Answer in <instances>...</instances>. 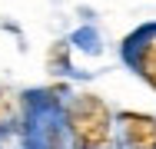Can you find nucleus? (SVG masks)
I'll use <instances>...</instances> for the list:
<instances>
[{
  "label": "nucleus",
  "mask_w": 156,
  "mask_h": 149,
  "mask_svg": "<svg viewBox=\"0 0 156 149\" xmlns=\"http://www.w3.org/2000/svg\"><path fill=\"white\" fill-rule=\"evenodd\" d=\"M73 43H76V47H83V50H90V53H96V50H100V43H96V30H80V33H76V36H73Z\"/></svg>",
  "instance_id": "nucleus-7"
},
{
  "label": "nucleus",
  "mask_w": 156,
  "mask_h": 149,
  "mask_svg": "<svg viewBox=\"0 0 156 149\" xmlns=\"http://www.w3.org/2000/svg\"><path fill=\"white\" fill-rule=\"evenodd\" d=\"M153 36H156V23H146V27H140L136 33H129L123 40V60H129L136 50H143L146 43H153Z\"/></svg>",
  "instance_id": "nucleus-5"
},
{
  "label": "nucleus",
  "mask_w": 156,
  "mask_h": 149,
  "mask_svg": "<svg viewBox=\"0 0 156 149\" xmlns=\"http://www.w3.org/2000/svg\"><path fill=\"white\" fill-rule=\"evenodd\" d=\"M50 70H57V73H66L70 70V63H66V43H57L50 50Z\"/></svg>",
  "instance_id": "nucleus-6"
},
{
  "label": "nucleus",
  "mask_w": 156,
  "mask_h": 149,
  "mask_svg": "<svg viewBox=\"0 0 156 149\" xmlns=\"http://www.w3.org/2000/svg\"><path fill=\"white\" fill-rule=\"evenodd\" d=\"M20 129H23V103L13 93L0 89V146L7 143V136H13Z\"/></svg>",
  "instance_id": "nucleus-3"
},
{
  "label": "nucleus",
  "mask_w": 156,
  "mask_h": 149,
  "mask_svg": "<svg viewBox=\"0 0 156 149\" xmlns=\"http://www.w3.org/2000/svg\"><path fill=\"white\" fill-rule=\"evenodd\" d=\"M123 149H156V119L146 113H123Z\"/></svg>",
  "instance_id": "nucleus-2"
},
{
  "label": "nucleus",
  "mask_w": 156,
  "mask_h": 149,
  "mask_svg": "<svg viewBox=\"0 0 156 149\" xmlns=\"http://www.w3.org/2000/svg\"><path fill=\"white\" fill-rule=\"evenodd\" d=\"M63 126L76 149H113V116L96 93H80L66 103Z\"/></svg>",
  "instance_id": "nucleus-1"
},
{
  "label": "nucleus",
  "mask_w": 156,
  "mask_h": 149,
  "mask_svg": "<svg viewBox=\"0 0 156 149\" xmlns=\"http://www.w3.org/2000/svg\"><path fill=\"white\" fill-rule=\"evenodd\" d=\"M126 63H133V70H136V73L156 89V43H146L143 50H136Z\"/></svg>",
  "instance_id": "nucleus-4"
}]
</instances>
